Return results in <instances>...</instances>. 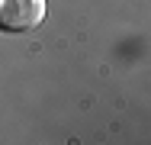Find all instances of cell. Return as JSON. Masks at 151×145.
I'll return each mask as SVG.
<instances>
[{
  "label": "cell",
  "instance_id": "6da1fadb",
  "mask_svg": "<svg viewBox=\"0 0 151 145\" xmlns=\"http://www.w3.org/2000/svg\"><path fill=\"white\" fill-rule=\"evenodd\" d=\"M45 20V0H0V29L29 32Z\"/></svg>",
  "mask_w": 151,
  "mask_h": 145
}]
</instances>
